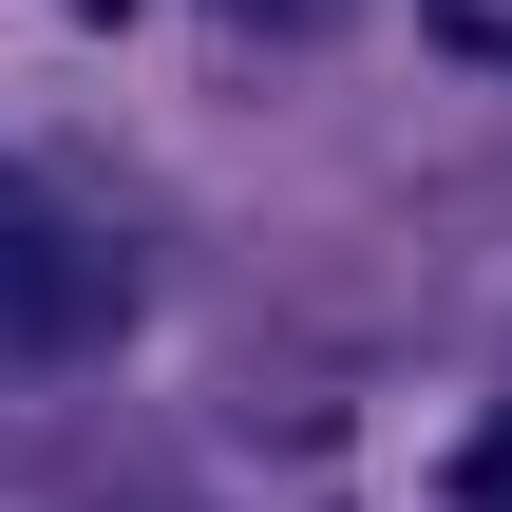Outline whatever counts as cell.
<instances>
[{
    "label": "cell",
    "instance_id": "1",
    "mask_svg": "<svg viewBox=\"0 0 512 512\" xmlns=\"http://www.w3.org/2000/svg\"><path fill=\"white\" fill-rule=\"evenodd\" d=\"M95 304H114V285H95V247H76V228L0 171V361H19V342H76Z\"/></svg>",
    "mask_w": 512,
    "mask_h": 512
},
{
    "label": "cell",
    "instance_id": "3",
    "mask_svg": "<svg viewBox=\"0 0 512 512\" xmlns=\"http://www.w3.org/2000/svg\"><path fill=\"white\" fill-rule=\"evenodd\" d=\"M228 19H266V38H323V19H342V0H228Z\"/></svg>",
    "mask_w": 512,
    "mask_h": 512
},
{
    "label": "cell",
    "instance_id": "2",
    "mask_svg": "<svg viewBox=\"0 0 512 512\" xmlns=\"http://www.w3.org/2000/svg\"><path fill=\"white\" fill-rule=\"evenodd\" d=\"M456 512H512V418L475 437V456H456Z\"/></svg>",
    "mask_w": 512,
    "mask_h": 512
},
{
    "label": "cell",
    "instance_id": "5",
    "mask_svg": "<svg viewBox=\"0 0 512 512\" xmlns=\"http://www.w3.org/2000/svg\"><path fill=\"white\" fill-rule=\"evenodd\" d=\"M494 57H512V38H494Z\"/></svg>",
    "mask_w": 512,
    "mask_h": 512
},
{
    "label": "cell",
    "instance_id": "4",
    "mask_svg": "<svg viewBox=\"0 0 512 512\" xmlns=\"http://www.w3.org/2000/svg\"><path fill=\"white\" fill-rule=\"evenodd\" d=\"M76 19H95V0H76Z\"/></svg>",
    "mask_w": 512,
    "mask_h": 512
}]
</instances>
